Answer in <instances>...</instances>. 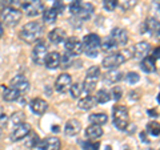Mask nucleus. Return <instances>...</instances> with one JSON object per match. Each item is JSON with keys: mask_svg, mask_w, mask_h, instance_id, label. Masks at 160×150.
Masks as SVG:
<instances>
[{"mask_svg": "<svg viewBox=\"0 0 160 150\" xmlns=\"http://www.w3.org/2000/svg\"><path fill=\"white\" fill-rule=\"evenodd\" d=\"M79 145L83 148V150H99L100 148L99 142H92V139H89V141H79Z\"/></svg>", "mask_w": 160, "mask_h": 150, "instance_id": "obj_36", "label": "nucleus"}, {"mask_svg": "<svg viewBox=\"0 0 160 150\" xmlns=\"http://www.w3.org/2000/svg\"><path fill=\"white\" fill-rule=\"evenodd\" d=\"M124 78H126V81H127L128 84L133 85V84L139 82L140 76H139V73H136V72H129V73H127L126 76H124Z\"/></svg>", "mask_w": 160, "mask_h": 150, "instance_id": "obj_39", "label": "nucleus"}, {"mask_svg": "<svg viewBox=\"0 0 160 150\" xmlns=\"http://www.w3.org/2000/svg\"><path fill=\"white\" fill-rule=\"evenodd\" d=\"M143 28H144V31L149 35H156L160 29V21L155 17H148L146 21L143 23Z\"/></svg>", "mask_w": 160, "mask_h": 150, "instance_id": "obj_19", "label": "nucleus"}, {"mask_svg": "<svg viewBox=\"0 0 160 150\" xmlns=\"http://www.w3.org/2000/svg\"><path fill=\"white\" fill-rule=\"evenodd\" d=\"M44 65L48 69H56L60 67V53L59 52H49L46 60H44Z\"/></svg>", "mask_w": 160, "mask_h": 150, "instance_id": "obj_20", "label": "nucleus"}, {"mask_svg": "<svg viewBox=\"0 0 160 150\" xmlns=\"http://www.w3.org/2000/svg\"><path fill=\"white\" fill-rule=\"evenodd\" d=\"M140 138H142V141H143V142H148L147 136H146V134H144V133H142V134H140Z\"/></svg>", "mask_w": 160, "mask_h": 150, "instance_id": "obj_46", "label": "nucleus"}, {"mask_svg": "<svg viewBox=\"0 0 160 150\" xmlns=\"http://www.w3.org/2000/svg\"><path fill=\"white\" fill-rule=\"evenodd\" d=\"M82 129V124L78 120H69L66 122V126H64V134L68 137H73L80 132Z\"/></svg>", "mask_w": 160, "mask_h": 150, "instance_id": "obj_18", "label": "nucleus"}, {"mask_svg": "<svg viewBox=\"0 0 160 150\" xmlns=\"http://www.w3.org/2000/svg\"><path fill=\"white\" fill-rule=\"evenodd\" d=\"M103 76V80L106 82H118V81H120V80L123 78V73L122 72H119V71H116V69H109V71L107 72V73H104V74H102Z\"/></svg>", "mask_w": 160, "mask_h": 150, "instance_id": "obj_25", "label": "nucleus"}, {"mask_svg": "<svg viewBox=\"0 0 160 150\" xmlns=\"http://www.w3.org/2000/svg\"><path fill=\"white\" fill-rule=\"evenodd\" d=\"M109 96H111L113 101H119V100L123 97V89L120 87H112L111 92H109Z\"/></svg>", "mask_w": 160, "mask_h": 150, "instance_id": "obj_37", "label": "nucleus"}, {"mask_svg": "<svg viewBox=\"0 0 160 150\" xmlns=\"http://www.w3.org/2000/svg\"><path fill=\"white\" fill-rule=\"evenodd\" d=\"M156 37H158V40H159V41H160V29H159V32L156 33Z\"/></svg>", "mask_w": 160, "mask_h": 150, "instance_id": "obj_50", "label": "nucleus"}, {"mask_svg": "<svg viewBox=\"0 0 160 150\" xmlns=\"http://www.w3.org/2000/svg\"><path fill=\"white\" fill-rule=\"evenodd\" d=\"M48 54V47L47 44L42 41V40H38L35 47L32 49V60L36 65H43L46 56Z\"/></svg>", "mask_w": 160, "mask_h": 150, "instance_id": "obj_8", "label": "nucleus"}, {"mask_svg": "<svg viewBox=\"0 0 160 150\" xmlns=\"http://www.w3.org/2000/svg\"><path fill=\"white\" fill-rule=\"evenodd\" d=\"M20 96V93L18 91H15L13 88L11 87H3V100L4 101H7V102H13V101H16V100L19 98Z\"/></svg>", "mask_w": 160, "mask_h": 150, "instance_id": "obj_26", "label": "nucleus"}, {"mask_svg": "<svg viewBox=\"0 0 160 150\" xmlns=\"http://www.w3.org/2000/svg\"><path fill=\"white\" fill-rule=\"evenodd\" d=\"M83 92H84L83 82H75L71 85V88H69V94H71L72 98H80Z\"/></svg>", "mask_w": 160, "mask_h": 150, "instance_id": "obj_30", "label": "nucleus"}, {"mask_svg": "<svg viewBox=\"0 0 160 150\" xmlns=\"http://www.w3.org/2000/svg\"><path fill=\"white\" fill-rule=\"evenodd\" d=\"M3 36V26H2V23H0V39H2Z\"/></svg>", "mask_w": 160, "mask_h": 150, "instance_id": "obj_48", "label": "nucleus"}, {"mask_svg": "<svg viewBox=\"0 0 160 150\" xmlns=\"http://www.w3.org/2000/svg\"><path fill=\"white\" fill-rule=\"evenodd\" d=\"M103 7L106 11H113L118 7V0H103Z\"/></svg>", "mask_w": 160, "mask_h": 150, "instance_id": "obj_41", "label": "nucleus"}, {"mask_svg": "<svg viewBox=\"0 0 160 150\" xmlns=\"http://www.w3.org/2000/svg\"><path fill=\"white\" fill-rule=\"evenodd\" d=\"M71 85H72V77L68 73H62L59 74L56 81H55V89L59 93H67L69 92Z\"/></svg>", "mask_w": 160, "mask_h": 150, "instance_id": "obj_12", "label": "nucleus"}, {"mask_svg": "<svg viewBox=\"0 0 160 150\" xmlns=\"http://www.w3.org/2000/svg\"><path fill=\"white\" fill-rule=\"evenodd\" d=\"M100 41H102V39H100L96 33H89L87 36H84V39L82 40L83 52L86 53L88 57L95 59L100 51Z\"/></svg>", "mask_w": 160, "mask_h": 150, "instance_id": "obj_3", "label": "nucleus"}, {"mask_svg": "<svg viewBox=\"0 0 160 150\" xmlns=\"http://www.w3.org/2000/svg\"><path fill=\"white\" fill-rule=\"evenodd\" d=\"M156 60L152 56H146L144 59H142V63H140V68H142L143 72L146 73H153L156 71Z\"/></svg>", "mask_w": 160, "mask_h": 150, "instance_id": "obj_21", "label": "nucleus"}, {"mask_svg": "<svg viewBox=\"0 0 160 150\" xmlns=\"http://www.w3.org/2000/svg\"><path fill=\"white\" fill-rule=\"evenodd\" d=\"M103 136V129L102 126H98V125H89L86 129V137L89 139H96Z\"/></svg>", "mask_w": 160, "mask_h": 150, "instance_id": "obj_27", "label": "nucleus"}, {"mask_svg": "<svg viewBox=\"0 0 160 150\" xmlns=\"http://www.w3.org/2000/svg\"><path fill=\"white\" fill-rule=\"evenodd\" d=\"M88 120H89V122H91V125L102 126V125L107 124L108 117H107V114H104V113H92L91 116L88 117Z\"/></svg>", "mask_w": 160, "mask_h": 150, "instance_id": "obj_28", "label": "nucleus"}, {"mask_svg": "<svg viewBox=\"0 0 160 150\" xmlns=\"http://www.w3.org/2000/svg\"><path fill=\"white\" fill-rule=\"evenodd\" d=\"M99 76H100V68L99 67H91L87 71L86 74V78H84V82H83V88H84V92L87 93H92L95 91L99 81Z\"/></svg>", "mask_w": 160, "mask_h": 150, "instance_id": "obj_4", "label": "nucleus"}, {"mask_svg": "<svg viewBox=\"0 0 160 150\" xmlns=\"http://www.w3.org/2000/svg\"><path fill=\"white\" fill-rule=\"evenodd\" d=\"M152 6H153V8H155V11H156V13L160 16V0H153Z\"/></svg>", "mask_w": 160, "mask_h": 150, "instance_id": "obj_44", "label": "nucleus"}, {"mask_svg": "<svg viewBox=\"0 0 160 150\" xmlns=\"http://www.w3.org/2000/svg\"><path fill=\"white\" fill-rule=\"evenodd\" d=\"M19 6H22L20 0H0V12L4 8H18L19 9Z\"/></svg>", "mask_w": 160, "mask_h": 150, "instance_id": "obj_32", "label": "nucleus"}, {"mask_svg": "<svg viewBox=\"0 0 160 150\" xmlns=\"http://www.w3.org/2000/svg\"><path fill=\"white\" fill-rule=\"evenodd\" d=\"M62 142L56 137H48L46 139H39L38 143L32 146V150H60Z\"/></svg>", "mask_w": 160, "mask_h": 150, "instance_id": "obj_9", "label": "nucleus"}, {"mask_svg": "<svg viewBox=\"0 0 160 150\" xmlns=\"http://www.w3.org/2000/svg\"><path fill=\"white\" fill-rule=\"evenodd\" d=\"M0 17H2V21L6 26L12 27V26H16L22 20V12L18 8H4L0 12Z\"/></svg>", "mask_w": 160, "mask_h": 150, "instance_id": "obj_5", "label": "nucleus"}, {"mask_svg": "<svg viewBox=\"0 0 160 150\" xmlns=\"http://www.w3.org/2000/svg\"><path fill=\"white\" fill-rule=\"evenodd\" d=\"M93 11H95V7L91 3H83L82 7H80V11L78 12V17L82 20H88L92 17Z\"/></svg>", "mask_w": 160, "mask_h": 150, "instance_id": "obj_23", "label": "nucleus"}, {"mask_svg": "<svg viewBox=\"0 0 160 150\" xmlns=\"http://www.w3.org/2000/svg\"><path fill=\"white\" fill-rule=\"evenodd\" d=\"M131 49H132V57L142 60L146 56H148L149 51H151V45L147 41H140L138 44H135L133 47H131Z\"/></svg>", "mask_w": 160, "mask_h": 150, "instance_id": "obj_14", "label": "nucleus"}, {"mask_svg": "<svg viewBox=\"0 0 160 150\" xmlns=\"http://www.w3.org/2000/svg\"><path fill=\"white\" fill-rule=\"evenodd\" d=\"M95 105H96V100H95V97L87 96V97H84V98H82L79 101L78 108L80 109V110L87 112V110H91L92 108H95Z\"/></svg>", "mask_w": 160, "mask_h": 150, "instance_id": "obj_24", "label": "nucleus"}, {"mask_svg": "<svg viewBox=\"0 0 160 150\" xmlns=\"http://www.w3.org/2000/svg\"><path fill=\"white\" fill-rule=\"evenodd\" d=\"M152 57L155 59V60H159L160 59V47H156L152 51Z\"/></svg>", "mask_w": 160, "mask_h": 150, "instance_id": "obj_45", "label": "nucleus"}, {"mask_svg": "<svg viewBox=\"0 0 160 150\" xmlns=\"http://www.w3.org/2000/svg\"><path fill=\"white\" fill-rule=\"evenodd\" d=\"M29 108H31L33 114H36V116H43V114L48 110V102L43 98H33L31 101V104H29Z\"/></svg>", "mask_w": 160, "mask_h": 150, "instance_id": "obj_16", "label": "nucleus"}, {"mask_svg": "<svg viewBox=\"0 0 160 150\" xmlns=\"http://www.w3.org/2000/svg\"><path fill=\"white\" fill-rule=\"evenodd\" d=\"M29 133H31V125L23 122V124H19L13 128V130L11 132V136L9 137H11V141L18 142V141L24 139Z\"/></svg>", "mask_w": 160, "mask_h": 150, "instance_id": "obj_11", "label": "nucleus"}, {"mask_svg": "<svg viewBox=\"0 0 160 150\" xmlns=\"http://www.w3.org/2000/svg\"><path fill=\"white\" fill-rule=\"evenodd\" d=\"M58 12L55 11L53 8H49V9H46V11L43 12V21L47 23V24H53L58 19Z\"/></svg>", "mask_w": 160, "mask_h": 150, "instance_id": "obj_29", "label": "nucleus"}, {"mask_svg": "<svg viewBox=\"0 0 160 150\" xmlns=\"http://www.w3.org/2000/svg\"><path fill=\"white\" fill-rule=\"evenodd\" d=\"M112 121L119 130L126 132L127 126L129 125V114L128 109L124 105H116L112 108Z\"/></svg>", "mask_w": 160, "mask_h": 150, "instance_id": "obj_2", "label": "nucleus"}, {"mask_svg": "<svg viewBox=\"0 0 160 150\" xmlns=\"http://www.w3.org/2000/svg\"><path fill=\"white\" fill-rule=\"evenodd\" d=\"M148 114H151V116H155V117L158 116V113H156V112H153V110H148Z\"/></svg>", "mask_w": 160, "mask_h": 150, "instance_id": "obj_47", "label": "nucleus"}, {"mask_svg": "<svg viewBox=\"0 0 160 150\" xmlns=\"http://www.w3.org/2000/svg\"><path fill=\"white\" fill-rule=\"evenodd\" d=\"M109 36L116 43L118 47H124V45H127V43H128V33L124 28H120V27L113 28Z\"/></svg>", "mask_w": 160, "mask_h": 150, "instance_id": "obj_13", "label": "nucleus"}, {"mask_svg": "<svg viewBox=\"0 0 160 150\" xmlns=\"http://www.w3.org/2000/svg\"><path fill=\"white\" fill-rule=\"evenodd\" d=\"M124 61H127V59L124 57V54L122 52H115V53H111L106 56L103 59L102 61V67L106 68V69H116L119 68Z\"/></svg>", "mask_w": 160, "mask_h": 150, "instance_id": "obj_7", "label": "nucleus"}, {"mask_svg": "<svg viewBox=\"0 0 160 150\" xmlns=\"http://www.w3.org/2000/svg\"><path fill=\"white\" fill-rule=\"evenodd\" d=\"M158 101H159V104H160V93L158 94Z\"/></svg>", "mask_w": 160, "mask_h": 150, "instance_id": "obj_51", "label": "nucleus"}, {"mask_svg": "<svg viewBox=\"0 0 160 150\" xmlns=\"http://www.w3.org/2000/svg\"><path fill=\"white\" fill-rule=\"evenodd\" d=\"M44 27L40 21H29L19 32V37L24 43H36L42 36Z\"/></svg>", "mask_w": 160, "mask_h": 150, "instance_id": "obj_1", "label": "nucleus"}, {"mask_svg": "<svg viewBox=\"0 0 160 150\" xmlns=\"http://www.w3.org/2000/svg\"><path fill=\"white\" fill-rule=\"evenodd\" d=\"M8 120L9 117L7 116V114H0V129H4L8 125Z\"/></svg>", "mask_w": 160, "mask_h": 150, "instance_id": "obj_42", "label": "nucleus"}, {"mask_svg": "<svg viewBox=\"0 0 160 150\" xmlns=\"http://www.w3.org/2000/svg\"><path fill=\"white\" fill-rule=\"evenodd\" d=\"M83 2L82 0H72L71 4H69V12L72 15H78V12L80 11V7H82Z\"/></svg>", "mask_w": 160, "mask_h": 150, "instance_id": "obj_40", "label": "nucleus"}, {"mask_svg": "<svg viewBox=\"0 0 160 150\" xmlns=\"http://www.w3.org/2000/svg\"><path fill=\"white\" fill-rule=\"evenodd\" d=\"M73 63V57L71 56V54H68L67 52L64 54H60V67H62L63 69H67L72 65Z\"/></svg>", "mask_w": 160, "mask_h": 150, "instance_id": "obj_34", "label": "nucleus"}, {"mask_svg": "<svg viewBox=\"0 0 160 150\" xmlns=\"http://www.w3.org/2000/svg\"><path fill=\"white\" fill-rule=\"evenodd\" d=\"M9 85H11V88H13L15 91H18L20 94L28 92V89H29V81L24 76H22V74H19V76H15L11 80Z\"/></svg>", "mask_w": 160, "mask_h": 150, "instance_id": "obj_15", "label": "nucleus"}, {"mask_svg": "<svg viewBox=\"0 0 160 150\" xmlns=\"http://www.w3.org/2000/svg\"><path fill=\"white\" fill-rule=\"evenodd\" d=\"M52 8H53L58 13H62V12H63V9H64V4L60 2V0H56V2L53 3V7H52Z\"/></svg>", "mask_w": 160, "mask_h": 150, "instance_id": "obj_43", "label": "nucleus"}, {"mask_svg": "<svg viewBox=\"0 0 160 150\" xmlns=\"http://www.w3.org/2000/svg\"><path fill=\"white\" fill-rule=\"evenodd\" d=\"M64 48H66V52L68 54H71L72 57L79 56V54L83 53V43L82 40H79L78 37H68L64 41Z\"/></svg>", "mask_w": 160, "mask_h": 150, "instance_id": "obj_10", "label": "nucleus"}, {"mask_svg": "<svg viewBox=\"0 0 160 150\" xmlns=\"http://www.w3.org/2000/svg\"><path fill=\"white\" fill-rule=\"evenodd\" d=\"M66 39H67V33L63 28H55L48 33V40L52 44H56V45L66 41Z\"/></svg>", "mask_w": 160, "mask_h": 150, "instance_id": "obj_17", "label": "nucleus"}, {"mask_svg": "<svg viewBox=\"0 0 160 150\" xmlns=\"http://www.w3.org/2000/svg\"><path fill=\"white\" fill-rule=\"evenodd\" d=\"M116 48H118L116 43H115L113 40L111 39V36L103 39L102 41H100V49H102V52H104V53H108V54L115 53Z\"/></svg>", "mask_w": 160, "mask_h": 150, "instance_id": "obj_22", "label": "nucleus"}, {"mask_svg": "<svg viewBox=\"0 0 160 150\" xmlns=\"http://www.w3.org/2000/svg\"><path fill=\"white\" fill-rule=\"evenodd\" d=\"M53 132H60V128H58V126H53Z\"/></svg>", "mask_w": 160, "mask_h": 150, "instance_id": "obj_49", "label": "nucleus"}, {"mask_svg": "<svg viewBox=\"0 0 160 150\" xmlns=\"http://www.w3.org/2000/svg\"><path fill=\"white\" fill-rule=\"evenodd\" d=\"M95 100H96V104H106L111 100V96H109V93L106 89H102V91H98Z\"/></svg>", "mask_w": 160, "mask_h": 150, "instance_id": "obj_33", "label": "nucleus"}, {"mask_svg": "<svg viewBox=\"0 0 160 150\" xmlns=\"http://www.w3.org/2000/svg\"><path fill=\"white\" fill-rule=\"evenodd\" d=\"M22 8L26 12L27 16L35 17L43 12V2L42 0H23L22 2Z\"/></svg>", "mask_w": 160, "mask_h": 150, "instance_id": "obj_6", "label": "nucleus"}, {"mask_svg": "<svg viewBox=\"0 0 160 150\" xmlns=\"http://www.w3.org/2000/svg\"><path fill=\"white\" fill-rule=\"evenodd\" d=\"M24 118H26V114H24L23 112H16L11 116V121H12V124L15 125V126H16V125L24 122Z\"/></svg>", "mask_w": 160, "mask_h": 150, "instance_id": "obj_38", "label": "nucleus"}, {"mask_svg": "<svg viewBox=\"0 0 160 150\" xmlns=\"http://www.w3.org/2000/svg\"><path fill=\"white\" fill-rule=\"evenodd\" d=\"M138 0H118V6L120 7L122 11H129L136 6Z\"/></svg>", "mask_w": 160, "mask_h": 150, "instance_id": "obj_35", "label": "nucleus"}, {"mask_svg": "<svg viewBox=\"0 0 160 150\" xmlns=\"http://www.w3.org/2000/svg\"><path fill=\"white\" fill-rule=\"evenodd\" d=\"M147 133L151 134L153 137H158L160 136V124L158 121H151L147 124Z\"/></svg>", "mask_w": 160, "mask_h": 150, "instance_id": "obj_31", "label": "nucleus"}]
</instances>
